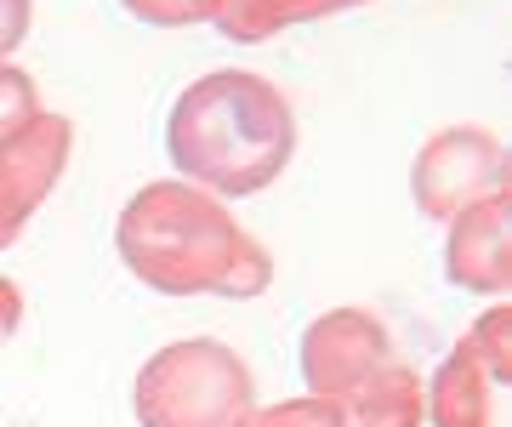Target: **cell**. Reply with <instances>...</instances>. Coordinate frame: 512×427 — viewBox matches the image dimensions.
Returning <instances> with one entry per match:
<instances>
[{
	"mask_svg": "<svg viewBox=\"0 0 512 427\" xmlns=\"http://www.w3.org/2000/svg\"><path fill=\"white\" fill-rule=\"evenodd\" d=\"M114 245L131 279L160 297H262L274 257L234 223V211L205 188L165 177L137 188L114 223Z\"/></svg>",
	"mask_w": 512,
	"mask_h": 427,
	"instance_id": "cell-1",
	"label": "cell"
},
{
	"mask_svg": "<svg viewBox=\"0 0 512 427\" xmlns=\"http://www.w3.org/2000/svg\"><path fill=\"white\" fill-rule=\"evenodd\" d=\"M165 154L177 177L217 200H245L279 183L296 154L291 97L251 69L200 75L165 120Z\"/></svg>",
	"mask_w": 512,
	"mask_h": 427,
	"instance_id": "cell-2",
	"label": "cell"
},
{
	"mask_svg": "<svg viewBox=\"0 0 512 427\" xmlns=\"http://www.w3.org/2000/svg\"><path fill=\"white\" fill-rule=\"evenodd\" d=\"M143 427H239L256 410L251 365L217 336H183L143 359L131 388Z\"/></svg>",
	"mask_w": 512,
	"mask_h": 427,
	"instance_id": "cell-3",
	"label": "cell"
},
{
	"mask_svg": "<svg viewBox=\"0 0 512 427\" xmlns=\"http://www.w3.org/2000/svg\"><path fill=\"white\" fill-rule=\"evenodd\" d=\"M507 149L501 137L484 126H444L421 143L416 166H410V194L416 211L433 223H450L467 205L507 194Z\"/></svg>",
	"mask_w": 512,
	"mask_h": 427,
	"instance_id": "cell-4",
	"label": "cell"
},
{
	"mask_svg": "<svg viewBox=\"0 0 512 427\" xmlns=\"http://www.w3.org/2000/svg\"><path fill=\"white\" fill-rule=\"evenodd\" d=\"M393 359L399 353H393L387 325L365 308H330L302 331V382L313 399H348Z\"/></svg>",
	"mask_w": 512,
	"mask_h": 427,
	"instance_id": "cell-5",
	"label": "cell"
},
{
	"mask_svg": "<svg viewBox=\"0 0 512 427\" xmlns=\"http://www.w3.org/2000/svg\"><path fill=\"white\" fill-rule=\"evenodd\" d=\"M69 149H74V126L46 109L12 137H0V251L18 240L29 217L40 211V200L63 183Z\"/></svg>",
	"mask_w": 512,
	"mask_h": 427,
	"instance_id": "cell-6",
	"label": "cell"
},
{
	"mask_svg": "<svg viewBox=\"0 0 512 427\" xmlns=\"http://www.w3.org/2000/svg\"><path fill=\"white\" fill-rule=\"evenodd\" d=\"M444 228H450L444 234V274H450V285L478 291V297H507L512 291V188L467 205Z\"/></svg>",
	"mask_w": 512,
	"mask_h": 427,
	"instance_id": "cell-7",
	"label": "cell"
},
{
	"mask_svg": "<svg viewBox=\"0 0 512 427\" xmlns=\"http://www.w3.org/2000/svg\"><path fill=\"white\" fill-rule=\"evenodd\" d=\"M495 382L467 348H456L444 359L433 382H421V422L433 427H495Z\"/></svg>",
	"mask_w": 512,
	"mask_h": 427,
	"instance_id": "cell-8",
	"label": "cell"
},
{
	"mask_svg": "<svg viewBox=\"0 0 512 427\" xmlns=\"http://www.w3.org/2000/svg\"><path fill=\"white\" fill-rule=\"evenodd\" d=\"M353 6H370V0H211V23L234 46H262L279 29L336 18V12H353Z\"/></svg>",
	"mask_w": 512,
	"mask_h": 427,
	"instance_id": "cell-9",
	"label": "cell"
},
{
	"mask_svg": "<svg viewBox=\"0 0 512 427\" xmlns=\"http://www.w3.org/2000/svg\"><path fill=\"white\" fill-rule=\"evenodd\" d=\"M336 405H342L336 427H421V376L393 359L382 376H370L365 388Z\"/></svg>",
	"mask_w": 512,
	"mask_h": 427,
	"instance_id": "cell-10",
	"label": "cell"
},
{
	"mask_svg": "<svg viewBox=\"0 0 512 427\" xmlns=\"http://www.w3.org/2000/svg\"><path fill=\"white\" fill-rule=\"evenodd\" d=\"M461 348L473 353L478 365H484V371L507 388V382H512V302H495L490 314H484L473 331L461 336Z\"/></svg>",
	"mask_w": 512,
	"mask_h": 427,
	"instance_id": "cell-11",
	"label": "cell"
},
{
	"mask_svg": "<svg viewBox=\"0 0 512 427\" xmlns=\"http://www.w3.org/2000/svg\"><path fill=\"white\" fill-rule=\"evenodd\" d=\"M336 416H342L336 399H313V393H302V399H285V405L245 410L239 427H336Z\"/></svg>",
	"mask_w": 512,
	"mask_h": 427,
	"instance_id": "cell-12",
	"label": "cell"
},
{
	"mask_svg": "<svg viewBox=\"0 0 512 427\" xmlns=\"http://www.w3.org/2000/svg\"><path fill=\"white\" fill-rule=\"evenodd\" d=\"M35 114H40L35 80L23 75L18 63H0V137H12L18 126H29Z\"/></svg>",
	"mask_w": 512,
	"mask_h": 427,
	"instance_id": "cell-13",
	"label": "cell"
},
{
	"mask_svg": "<svg viewBox=\"0 0 512 427\" xmlns=\"http://www.w3.org/2000/svg\"><path fill=\"white\" fill-rule=\"evenodd\" d=\"M137 23L148 29H188V23H211V0H120Z\"/></svg>",
	"mask_w": 512,
	"mask_h": 427,
	"instance_id": "cell-14",
	"label": "cell"
},
{
	"mask_svg": "<svg viewBox=\"0 0 512 427\" xmlns=\"http://www.w3.org/2000/svg\"><path fill=\"white\" fill-rule=\"evenodd\" d=\"M29 18H35V0H0V63L29 40Z\"/></svg>",
	"mask_w": 512,
	"mask_h": 427,
	"instance_id": "cell-15",
	"label": "cell"
},
{
	"mask_svg": "<svg viewBox=\"0 0 512 427\" xmlns=\"http://www.w3.org/2000/svg\"><path fill=\"white\" fill-rule=\"evenodd\" d=\"M23 325V291H18V279H0V348L18 336Z\"/></svg>",
	"mask_w": 512,
	"mask_h": 427,
	"instance_id": "cell-16",
	"label": "cell"
}]
</instances>
